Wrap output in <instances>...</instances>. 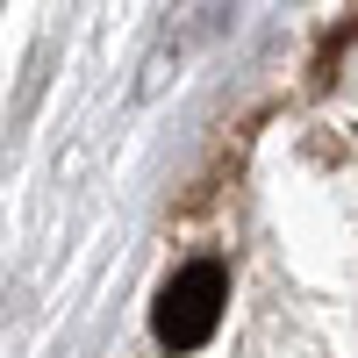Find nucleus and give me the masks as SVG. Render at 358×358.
I'll list each match as a JSON object with an SVG mask.
<instances>
[{
    "mask_svg": "<svg viewBox=\"0 0 358 358\" xmlns=\"http://www.w3.org/2000/svg\"><path fill=\"white\" fill-rule=\"evenodd\" d=\"M222 301H229V280H222L215 258L172 273L165 294H158V315H151L158 344H165V351H201L208 337H215V322H222Z\"/></svg>",
    "mask_w": 358,
    "mask_h": 358,
    "instance_id": "obj_1",
    "label": "nucleus"
}]
</instances>
